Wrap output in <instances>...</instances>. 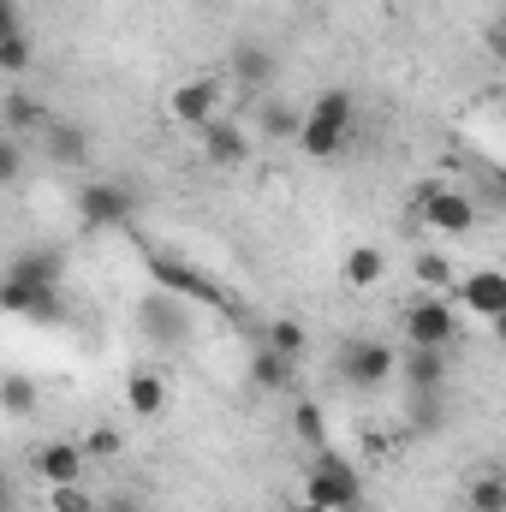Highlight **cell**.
Segmentation results:
<instances>
[{"label": "cell", "instance_id": "6da1fadb", "mask_svg": "<svg viewBox=\"0 0 506 512\" xmlns=\"http://www.w3.org/2000/svg\"><path fill=\"white\" fill-rule=\"evenodd\" d=\"M352 126H358L352 90H322V96L304 108V137H298V149H304L310 161H334V155L352 143Z\"/></svg>", "mask_w": 506, "mask_h": 512}, {"label": "cell", "instance_id": "7a4b0ae2", "mask_svg": "<svg viewBox=\"0 0 506 512\" xmlns=\"http://www.w3.org/2000/svg\"><path fill=\"white\" fill-rule=\"evenodd\" d=\"M304 501H316V507H328V512H358L364 507V483H358V471L334 447H322L310 459V471H304Z\"/></svg>", "mask_w": 506, "mask_h": 512}, {"label": "cell", "instance_id": "3957f363", "mask_svg": "<svg viewBox=\"0 0 506 512\" xmlns=\"http://www.w3.org/2000/svg\"><path fill=\"white\" fill-rule=\"evenodd\" d=\"M399 328H405V346L447 352V346L459 340V310H453V298H447V292H423V298H411V304H405Z\"/></svg>", "mask_w": 506, "mask_h": 512}, {"label": "cell", "instance_id": "277c9868", "mask_svg": "<svg viewBox=\"0 0 506 512\" xmlns=\"http://www.w3.org/2000/svg\"><path fill=\"white\" fill-rule=\"evenodd\" d=\"M399 376V352L376 340V334H358V340H346L340 346V382L358 387V393H381V387Z\"/></svg>", "mask_w": 506, "mask_h": 512}, {"label": "cell", "instance_id": "5b68a950", "mask_svg": "<svg viewBox=\"0 0 506 512\" xmlns=\"http://www.w3.org/2000/svg\"><path fill=\"white\" fill-rule=\"evenodd\" d=\"M143 268L155 274V286L161 292H173V298H185V304H215V310H233L227 304V292L197 268V262H185V256H173V251H149L143 256Z\"/></svg>", "mask_w": 506, "mask_h": 512}, {"label": "cell", "instance_id": "8992f818", "mask_svg": "<svg viewBox=\"0 0 506 512\" xmlns=\"http://www.w3.org/2000/svg\"><path fill=\"white\" fill-rule=\"evenodd\" d=\"M137 334H143L155 352H179V346L191 340V310H185V298H173V292L143 298V304H137Z\"/></svg>", "mask_w": 506, "mask_h": 512}, {"label": "cell", "instance_id": "52a82bcc", "mask_svg": "<svg viewBox=\"0 0 506 512\" xmlns=\"http://www.w3.org/2000/svg\"><path fill=\"white\" fill-rule=\"evenodd\" d=\"M417 215L435 227V233H447V239H465V233H477V197H465V191H453V185H429L423 197H417Z\"/></svg>", "mask_w": 506, "mask_h": 512}, {"label": "cell", "instance_id": "ba28073f", "mask_svg": "<svg viewBox=\"0 0 506 512\" xmlns=\"http://www.w3.org/2000/svg\"><path fill=\"white\" fill-rule=\"evenodd\" d=\"M221 96H227L221 78H191V84H179V90L167 96V114H173V126L209 131L215 120H227V114H221Z\"/></svg>", "mask_w": 506, "mask_h": 512}, {"label": "cell", "instance_id": "9c48e42d", "mask_svg": "<svg viewBox=\"0 0 506 512\" xmlns=\"http://www.w3.org/2000/svg\"><path fill=\"white\" fill-rule=\"evenodd\" d=\"M131 209H137V197H131V185H120V179H96V185L78 191V221L84 227H126Z\"/></svg>", "mask_w": 506, "mask_h": 512}, {"label": "cell", "instance_id": "30bf717a", "mask_svg": "<svg viewBox=\"0 0 506 512\" xmlns=\"http://www.w3.org/2000/svg\"><path fill=\"white\" fill-rule=\"evenodd\" d=\"M0 310H6V316H24V322H60V316H66V310H60V286H30V280H18V274H6Z\"/></svg>", "mask_w": 506, "mask_h": 512}, {"label": "cell", "instance_id": "8fae6325", "mask_svg": "<svg viewBox=\"0 0 506 512\" xmlns=\"http://www.w3.org/2000/svg\"><path fill=\"white\" fill-rule=\"evenodd\" d=\"M30 465H36V477H42L48 489H60V483H78V477H84L90 453H84V441H42Z\"/></svg>", "mask_w": 506, "mask_h": 512}, {"label": "cell", "instance_id": "7c38bea8", "mask_svg": "<svg viewBox=\"0 0 506 512\" xmlns=\"http://www.w3.org/2000/svg\"><path fill=\"white\" fill-rule=\"evenodd\" d=\"M459 304H465L471 316H483V322H501L506 316V274L501 268H477V274H465V280H459Z\"/></svg>", "mask_w": 506, "mask_h": 512}, {"label": "cell", "instance_id": "4fadbf2b", "mask_svg": "<svg viewBox=\"0 0 506 512\" xmlns=\"http://www.w3.org/2000/svg\"><path fill=\"white\" fill-rule=\"evenodd\" d=\"M203 161L221 167V173L245 167V161H251V131L239 126V120H215V126L203 131Z\"/></svg>", "mask_w": 506, "mask_h": 512}, {"label": "cell", "instance_id": "5bb4252c", "mask_svg": "<svg viewBox=\"0 0 506 512\" xmlns=\"http://www.w3.org/2000/svg\"><path fill=\"white\" fill-rule=\"evenodd\" d=\"M42 155L54 161V167H84L90 161V131L72 126V120H48V131H42Z\"/></svg>", "mask_w": 506, "mask_h": 512}, {"label": "cell", "instance_id": "9a60e30c", "mask_svg": "<svg viewBox=\"0 0 506 512\" xmlns=\"http://www.w3.org/2000/svg\"><path fill=\"white\" fill-rule=\"evenodd\" d=\"M399 376H405L411 393H441V382H447V352L405 346V352H399Z\"/></svg>", "mask_w": 506, "mask_h": 512}, {"label": "cell", "instance_id": "2e32d148", "mask_svg": "<svg viewBox=\"0 0 506 512\" xmlns=\"http://www.w3.org/2000/svg\"><path fill=\"white\" fill-rule=\"evenodd\" d=\"M274 72H280L274 48H262V42H239V48H233V84H239V90H262V84H274Z\"/></svg>", "mask_w": 506, "mask_h": 512}, {"label": "cell", "instance_id": "e0dca14e", "mask_svg": "<svg viewBox=\"0 0 506 512\" xmlns=\"http://www.w3.org/2000/svg\"><path fill=\"white\" fill-rule=\"evenodd\" d=\"M126 411L131 417H161L167 411V382L155 370H131L126 376Z\"/></svg>", "mask_w": 506, "mask_h": 512}, {"label": "cell", "instance_id": "ac0fdd59", "mask_svg": "<svg viewBox=\"0 0 506 512\" xmlns=\"http://www.w3.org/2000/svg\"><path fill=\"white\" fill-rule=\"evenodd\" d=\"M251 387L256 393H286V387H292V358L274 352V346H256L251 352Z\"/></svg>", "mask_w": 506, "mask_h": 512}, {"label": "cell", "instance_id": "d6986e66", "mask_svg": "<svg viewBox=\"0 0 506 512\" xmlns=\"http://www.w3.org/2000/svg\"><path fill=\"white\" fill-rule=\"evenodd\" d=\"M340 274H346V286L370 292V286H381V280H387V256H381L376 245H352V251H346V262H340Z\"/></svg>", "mask_w": 506, "mask_h": 512}, {"label": "cell", "instance_id": "ffe728a7", "mask_svg": "<svg viewBox=\"0 0 506 512\" xmlns=\"http://www.w3.org/2000/svg\"><path fill=\"white\" fill-rule=\"evenodd\" d=\"M0 114H6V137H24V131H48V108H36L24 90H6V102H0Z\"/></svg>", "mask_w": 506, "mask_h": 512}, {"label": "cell", "instance_id": "44dd1931", "mask_svg": "<svg viewBox=\"0 0 506 512\" xmlns=\"http://www.w3.org/2000/svg\"><path fill=\"white\" fill-rule=\"evenodd\" d=\"M256 126H262V137H274V143H298V137H304V108H292V102H262Z\"/></svg>", "mask_w": 506, "mask_h": 512}, {"label": "cell", "instance_id": "7402d4cb", "mask_svg": "<svg viewBox=\"0 0 506 512\" xmlns=\"http://www.w3.org/2000/svg\"><path fill=\"white\" fill-rule=\"evenodd\" d=\"M411 274L423 292H453V256L447 251H417L411 256Z\"/></svg>", "mask_w": 506, "mask_h": 512}, {"label": "cell", "instance_id": "603a6c76", "mask_svg": "<svg viewBox=\"0 0 506 512\" xmlns=\"http://www.w3.org/2000/svg\"><path fill=\"white\" fill-rule=\"evenodd\" d=\"M465 507H471V512H506V477H501V471H483V477H471V489H465Z\"/></svg>", "mask_w": 506, "mask_h": 512}, {"label": "cell", "instance_id": "cb8c5ba5", "mask_svg": "<svg viewBox=\"0 0 506 512\" xmlns=\"http://www.w3.org/2000/svg\"><path fill=\"white\" fill-rule=\"evenodd\" d=\"M262 346H274V352H286V358L298 364V358H304V346H310V334H304V322H292V316H274Z\"/></svg>", "mask_w": 506, "mask_h": 512}, {"label": "cell", "instance_id": "d4e9b609", "mask_svg": "<svg viewBox=\"0 0 506 512\" xmlns=\"http://www.w3.org/2000/svg\"><path fill=\"white\" fill-rule=\"evenodd\" d=\"M0 72L6 78H24L30 72V36H24V24L18 30H0Z\"/></svg>", "mask_w": 506, "mask_h": 512}, {"label": "cell", "instance_id": "484cf974", "mask_svg": "<svg viewBox=\"0 0 506 512\" xmlns=\"http://www.w3.org/2000/svg\"><path fill=\"white\" fill-rule=\"evenodd\" d=\"M292 429L304 435V447H316V453L328 447V423H322V405H316V399H298V405H292Z\"/></svg>", "mask_w": 506, "mask_h": 512}, {"label": "cell", "instance_id": "4316f807", "mask_svg": "<svg viewBox=\"0 0 506 512\" xmlns=\"http://www.w3.org/2000/svg\"><path fill=\"white\" fill-rule=\"evenodd\" d=\"M6 274H18V280H30V286H54L60 280V256L54 251H36V256H18Z\"/></svg>", "mask_w": 506, "mask_h": 512}, {"label": "cell", "instance_id": "83f0119b", "mask_svg": "<svg viewBox=\"0 0 506 512\" xmlns=\"http://www.w3.org/2000/svg\"><path fill=\"white\" fill-rule=\"evenodd\" d=\"M48 512H102V501L84 495V483H60V489H48Z\"/></svg>", "mask_w": 506, "mask_h": 512}, {"label": "cell", "instance_id": "f1b7e54d", "mask_svg": "<svg viewBox=\"0 0 506 512\" xmlns=\"http://www.w3.org/2000/svg\"><path fill=\"white\" fill-rule=\"evenodd\" d=\"M0 399H6V417H30L36 382H30V376H6V382H0Z\"/></svg>", "mask_w": 506, "mask_h": 512}, {"label": "cell", "instance_id": "f546056e", "mask_svg": "<svg viewBox=\"0 0 506 512\" xmlns=\"http://www.w3.org/2000/svg\"><path fill=\"white\" fill-rule=\"evenodd\" d=\"M120 447H126V435H120L114 423H96V429L84 435V453H90V459H120Z\"/></svg>", "mask_w": 506, "mask_h": 512}, {"label": "cell", "instance_id": "4dcf8cb0", "mask_svg": "<svg viewBox=\"0 0 506 512\" xmlns=\"http://www.w3.org/2000/svg\"><path fill=\"white\" fill-rule=\"evenodd\" d=\"M435 399H441V393H411V423H417V429H435V423H441V405H435Z\"/></svg>", "mask_w": 506, "mask_h": 512}, {"label": "cell", "instance_id": "1f68e13d", "mask_svg": "<svg viewBox=\"0 0 506 512\" xmlns=\"http://www.w3.org/2000/svg\"><path fill=\"white\" fill-rule=\"evenodd\" d=\"M24 173V155H18V137H6L0 143V179H18Z\"/></svg>", "mask_w": 506, "mask_h": 512}, {"label": "cell", "instance_id": "d6a6232c", "mask_svg": "<svg viewBox=\"0 0 506 512\" xmlns=\"http://www.w3.org/2000/svg\"><path fill=\"white\" fill-rule=\"evenodd\" d=\"M489 54H495V60L506 66V12L495 18V24H489Z\"/></svg>", "mask_w": 506, "mask_h": 512}, {"label": "cell", "instance_id": "836d02e7", "mask_svg": "<svg viewBox=\"0 0 506 512\" xmlns=\"http://www.w3.org/2000/svg\"><path fill=\"white\" fill-rule=\"evenodd\" d=\"M489 328H495V346L506 352V316H501V322H489Z\"/></svg>", "mask_w": 506, "mask_h": 512}, {"label": "cell", "instance_id": "e575fe53", "mask_svg": "<svg viewBox=\"0 0 506 512\" xmlns=\"http://www.w3.org/2000/svg\"><path fill=\"white\" fill-rule=\"evenodd\" d=\"M292 512H328V507H316V501H304V495H298V507Z\"/></svg>", "mask_w": 506, "mask_h": 512}]
</instances>
